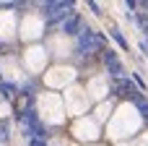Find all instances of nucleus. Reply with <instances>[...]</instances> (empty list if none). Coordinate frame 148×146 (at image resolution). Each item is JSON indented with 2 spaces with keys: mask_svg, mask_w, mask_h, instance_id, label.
<instances>
[{
  "mask_svg": "<svg viewBox=\"0 0 148 146\" xmlns=\"http://www.w3.org/2000/svg\"><path fill=\"white\" fill-rule=\"evenodd\" d=\"M101 50H104L101 34H96V31H91V29H81V34H78V55L88 57V55H96V52H101Z\"/></svg>",
  "mask_w": 148,
  "mask_h": 146,
  "instance_id": "obj_1",
  "label": "nucleus"
},
{
  "mask_svg": "<svg viewBox=\"0 0 148 146\" xmlns=\"http://www.w3.org/2000/svg\"><path fill=\"white\" fill-rule=\"evenodd\" d=\"M42 10H44V18L49 24H57V21H65L73 13V3H44Z\"/></svg>",
  "mask_w": 148,
  "mask_h": 146,
  "instance_id": "obj_2",
  "label": "nucleus"
},
{
  "mask_svg": "<svg viewBox=\"0 0 148 146\" xmlns=\"http://www.w3.org/2000/svg\"><path fill=\"white\" fill-rule=\"evenodd\" d=\"M117 94L127 97L130 102H138V99H140V91L133 86V81H130V78H120V81H117Z\"/></svg>",
  "mask_w": 148,
  "mask_h": 146,
  "instance_id": "obj_3",
  "label": "nucleus"
},
{
  "mask_svg": "<svg viewBox=\"0 0 148 146\" xmlns=\"http://www.w3.org/2000/svg\"><path fill=\"white\" fill-rule=\"evenodd\" d=\"M62 31L78 37V34H81V13H70V16L62 21Z\"/></svg>",
  "mask_w": 148,
  "mask_h": 146,
  "instance_id": "obj_4",
  "label": "nucleus"
},
{
  "mask_svg": "<svg viewBox=\"0 0 148 146\" xmlns=\"http://www.w3.org/2000/svg\"><path fill=\"white\" fill-rule=\"evenodd\" d=\"M101 55H104V63H107V68L112 71V76L125 78V76H122V65H120V60L114 57V52H109V50H107V52H101Z\"/></svg>",
  "mask_w": 148,
  "mask_h": 146,
  "instance_id": "obj_5",
  "label": "nucleus"
},
{
  "mask_svg": "<svg viewBox=\"0 0 148 146\" xmlns=\"http://www.w3.org/2000/svg\"><path fill=\"white\" fill-rule=\"evenodd\" d=\"M16 91H18V89H16L13 84H0V94H3L5 99H13V97H16Z\"/></svg>",
  "mask_w": 148,
  "mask_h": 146,
  "instance_id": "obj_6",
  "label": "nucleus"
},
{
  "mask_svg": "<svg viewBox=\"0 0 148 146\" xmlns=\"http://www.w3.org/2000/svg\"><path fill=\"white\" fill-rule=\"evenodd\" d=\"M8 138H10V131H8V123H3L0 125V144H5Z\"/></svg>",
  "mask_w": 148,
  "mask_h": 146,
  "instance_id": "obj_7",
  "label": "nucleus"
},
{
  "mask_svg": "<svg viewBox=\"0 0 148 146\" xmlns=\"http://www.w3.org/2000/svg\"><path fill=\"white\" fill-rule=\"evenodd\" d=\"M112 37H114V42H117V44H120V47H125V50H127V42H125V37H122V34H120V31H117V29H114V31H112Z\"/></svg>",
  "mask_w": 148,
  "mask_h": 146,
  "instance_id": "obj_8",
  "label": "nucleus"
},
{
  "mask_svg": "<svg viewBox=\"0 0 148 146\" xmlns=\"http://www.w3.org/2000/svg\"><path fill=\"white\" fill-rule=\"evenodd\" d=\"M29 146H47V141H39V138H29Z\"/></svg>",
  "mask_w": 148,
  "mask_h": 146,
  "instance_id": "obj_9",
  "label": "nucleus"
}]
</instances>
